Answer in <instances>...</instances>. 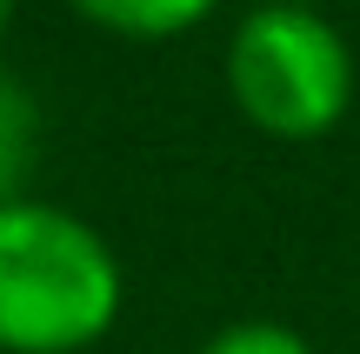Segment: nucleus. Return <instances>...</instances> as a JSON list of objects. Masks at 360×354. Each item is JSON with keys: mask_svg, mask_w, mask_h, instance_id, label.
<instances>
[{"mask_svg": "<svg viewBox=\"0 0 360 354\" xmlns=\"http://www.w3.org/2000/svg\"><path fill=\"white\" fill-rule=\"evenodd\" d=\"M7 27H13V0H0V40H7Z\"/></svg>", "mask_w": 360, "mask_h": 354, "instance_id": "nucleus-6", "label": "nucleus"}, {"mask_svg": "<svg viewBox=\"0 0 360 354\" xmlns=\"http://www.w3.org/2000/svg\"><path fill=\"white\" fill-rule=\"evenodd\" d=\"M127 308V267L87 214L60 201L0 208V354H87Z\"/></svg>", "mask_w": 360, "mask_h": 354, "instance_id": "nucleus-1", "label": "nucleus"}, {"mask_svg": "<svg viewBox=\"0 0 360 354\" xmlns=\"http://www.w3.org/2000/svg\"><path fill=\"white\" fill-rule=\"evenodd\" d=\"M87 27L114 40H180L220 7V0H67Z\"/></svg>", "mask_w": 360, "mask_h": 354, "instance_id": "nucleus-3", "label": "nucleus"}, {"mask_svg": "<svg viewBox=\"0 0 360 354\" xmlns=\"http://www.w3.org/2000/svg\"><path fill=\"white\" fill-rule=\"evenodd\" d=\"M34 160H40V101L27 94L20 74L0 67V208L27 201Z\"/></svg>", "mask_w": 360, "mask_h": 354, "instance_id": "nucleus-4", "label": "nucleus"}, {"mask_svg": "<svg viewBox=\"0 0 360 354\" xmlns=\"http://www.w3.org/2000/svg\"><path fill=\"white\" fill-rule=\"evenodd\" d=\"M227 94L267 141H321L354 107V47L321 7L254 0L227 40Z\"/></svg>", "mask_w": 360, "mask_h": 354, "instance_id": "nucleus-2", "label": "nucleus"}, {"mask_svg": "<svg viewBox=\"0 0 360 354\" xmlns=\"http://www.w3.org/2000/svg\"><path fill=\"white\" fill-rule=\"evenodd\" d=\"M193 354H314V341L300 328H287V321H227V328H214Z\"/></svg>", "mask_w": 360, "mask_h": 354, "instance_id": "nucleus-5", "label": "nucleus"}, {"mask_svg": "<svg viewBox=\"0 0 360 354\" xmlns=\"http://www.w3.org/2000/svg\"><path fill=\"white\" fill-rule=\"evenodd\" d=\"M287 7H314V0H287Z\"/></svg>", "mask_w": 360, "mask_h": 354, "instance_id": "nucleus-7", "label": "nucleus"}]
</instances>
